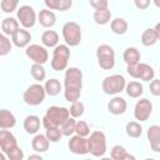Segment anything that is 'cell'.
<instances>
[{"mask_svg": "<svg viewBox=\"0 0 160 160\" xmlns=\"http://www.w3.org/2000/svg\"><path fill=\"white\" fill-rule=\"evenodd\" d=\"M150 92L154 96H159L160 95V80L159 79H152L150 81Z\"/></svg>", "mask_w": 160, "mask_h": 160, "instance_id": "41", "label": "cell"}, {"mask_svg": "<svg viewBox=\"0 0 160 160\" xmlns=\"http://www.w3.org/2000/svg\"><path fill=\"white\" fill-rule=\"evenodd\" d=\"M45 96H46L45 89L39 82L31 84L24 91V94H22V99H24L25 104H28L30 106H38V105H40L45 100Z\"/></svg>", "mask_w": 160, "mask_h": 160, "instance_id": "8", "label": "cell"}, {"mask_svg": "<svg viewBox=\"0 0 160 160\" xmlns=\"http://www.w3.org/2000/svg\"><path fill=\"white\" fill-rule=\"evenodd\" d=\"M70 59V48L66 44H58L52 50V58H51V68L55 71H62L68 68Z\"/></svg>", "mask_w": 160, "mask_h": 160, "instance_id": "3", "label": "cell"}, {"mask_svg": "<svg viewBox=\"0 0 160 160\" xmlns=\"http://www.w3.org/2000/svg\"><path fill=\"white\" fill-rule=\"evenodd\" d=\"M84 110H85V106L84 104L80 101V100H76L74 102H71V106L69 109V112H70V116L71 118H80L82 114H84Z\"/></svg>", "mask_w": 160, "mask_h": 160, "instance_id": "37", "label": "cell"}, {"mask_svg": "<svg viewBox=\"0 0 160 160\" xmlns=\"http://www.w3.org/2000/svg\"><path fill=\"white\" fill-rule=\"evenodd\" d=\"M98 64L102 70H111L115 66V51L108 44H101L96 49Z\"/></svg>", "mask_w": 160, "mask_h": 160, "instance_id": "6", "label": "cell"}, {"mask_svg": "<svg viewBox=\"0 0 160 160\" xmlns=\"http://www.w3.org/2000/svg\"><path fill=\"white\" fill-rule=\"evenodd\" d=\"M36 21H39V24L41 26H44V28H51L56 22V16H55V14H54L52 10L42 9L38 14V20Z\"/></svg>", "mask_w": 160, "mask_h": 160, "instance_id": "19", "label": "cell"}, {"mask_svg": "<svg viewBox=\"0 0 160 160\" xmlns=\"http://www.w3.org/2000/svg\"><path fill=\"white\" fill-rule=\"evenodd\" d=\"M125 132H126L128 136L134 138V139H138L142 134V126L138 121H129L125 125Z\"/></svg>", "mask_w": 160, "mask_h": 160, "instance_id": "32", "label": "cell"}, {"mask_svg": "<svg viewBox=\"0 0 160 160\" xmlns=\"http://www.w3.org/2000/svg\"><path fill=\"white\" fill-rule=\"evenodd\" d=\"M128 74L134 79H140L142 81H151L155 78V71L152 66L145 62H138L134 65H128Z\"/></svg>", "mask_w": 160, "mask_h": 160, "instance_id": "9", "label": "cell"}, {"mask_svg": "<svg viewBox=\"0 0 160 160\" xmlns=\"http://www.w3.org/2000/svg\"><path fill=\"white\" fill-rule=\"evenodd\" d=\"M124 90L126 91V94H128L130 98L138 99V98H140V96L142 95V92H144V86H142V84L139 82V81H130V82H126Z\"/></svg>", "mask_w": 160, "mask_h": 160, "instance_id": "28", "label": "cell"}, {"mask_svg": "<svg viewBox=\"0 0 160 160\" xmlns=\"http://www.w3.org/2000/svg\"><path fill=\"white\" fill-rule=\"evenodd\" d=\"M15 146H18V140L14 136V134L11 131H9V129H1L0 130V149H1V151L6 154Z\"/></svg>", "mask_w": 160, "mask_h": 160, "instance_id": "14", "label": "cell"}, {"mask_svg": "<svg viewBox=\"0 0 160 160\" xmlns=\"http://www.w3.org/2000/svg\"><path fill=\"white\" fill-rule=\"evenodd\" d=\"M122 59L125 61L126 65H134V64H138L140 62V59H141V55H140V51L134 48V46H129L124 50V54H122Z\"/></svg>", "mask_w": 160, "mask_h": 160, "instance_id": "24", "label": "cell"}, {"mask_svg": "<svg viewBox=\"0 0 160 160\" xmlns=\"http://www.w3.org/2000/svg\"><path fill=\"white\" fill-rule=\"evenodd\" d=\"M126 108H128L126 100L121 96H114L108 102V110L112 115H122L126 111Z\"/></svg>", "mask_w": 160, "mask_h": 160, "instance_id": "17", "label": "cell"}, {"mask_svg": "<svg viewBox=\"0 0 160 160\" xmlns=\"http://www.w3.org/2000/svg\"><path fill=\"white\" fill-rule=\"evenodd\" d=\"M62 38L68 46H78L81 41V28L75 21H68L62 26Z\"/></svg>", "mask_w": 160, "mask_h": 160, "instance_id": "7", "label": "cell"}, {"mask_svg": "<svg viewBox=\"0 0 160 160\" xmlns=\"http://www.w3.org/2000/svg\"><path fill=\"white\" fill-rule=\"evenodd\" d=\"M128 21L122 18H115L110 21V29L116 35H124L128 31Z\"/></svg>", "mask_w": 160, "mask_h": 160, "instance_id": "29", "label": "cell"}, {"mask_svg": "<svg viewBox=\"0 0 160 160\" xmlns=\"http://www.w3.org/2000/svg\"><path fill=\"white\" fill-rule=\"evenodd\" d=\"M41 42L45 48H55L59 44V34L54 30H46L41 35Z\"/></svg>", "mask_w": 160, "mask_h": 160, "instance_id": "27", "label": "cell"}, {"mask_svg": "<svg viewBox=\"0 0 160 160\" xmlns=\"http://www.w3.org/2000/svg\"><path fill=\"white\" fill-rule=\"evenodd\" d=\"M64 76V98L69 102H74L80 99L81 88H82V71L76 68L71 66L65 69Z\"/></svg>", "mask_w": 160, "mask_h": 160, "instance_id": "1", "label": "cell"}, {"mask_svg": "<svg viewBox=\"0 0 160 160\" xmlns=\"http://www.w3.org/2000/svg\"><path fill=\"white\" fill-rule=\"evenodd\" d=\"M19 28H20V24L15 18H5L1 21V30L8 36H11Z\"/></svg>", "mask_w": 160, "mask_h": 160, "instance_id": "26", "label": "cell"}, {"mask_svg": "<svg viewBox=\"0 0 160 160\" xmlns=\"http://www.w3.org/2000/svg\"><path fill=\"white\" fill-rule=\"evenodd\" d=\"M25 55L32 62L41 64V65H44L49 59V52L46 48L39 44H29L25 48Z\"/></svg>", "mask_w": 160, "mask_h": 160, "instance_id": "11", "label": "cell"}, {"mask_svg": "<svg viewBox=\"0 0 160 160\" xmlns=\"http://www.w3.org/2000/svg\"><path fill=\"white\" fill-rule=\"evenodd\" d=\"M12 48L11 40L4 32H0V56H6Z\"/></svg>", "mask_w": 160, "mask_h": 160, "instance_id": "35", "label": "cell"}, {"mask_svg": "<svg viewBox=\"0 0 160 160\" xmlns=\"http://www.w3.org/2000/svg\"><path fill=\"white\" fill-rule=\"evenodd\" d=\"M30 74L31 76L34 78V80H36L38 82H41L42 80H45L46 78V71H45V68L41 65V64H36L34 62L30 68Z\"/></svg>", "mask_w": 160, "mask_h": 160, "instance_id": "34", "label": "cell"}, {"mask_svg": "<svg viewBox=\"0 0 160 160\" xmlns=\"http://www.w3.org/2000/svg\"><path fill=\"white\" fill-rule=\"evenodd\" d=\"M92 19L98 25H106L111 20V11L109 10V8L96 9L92 14Z\"/></svg>", "mask_w": 160, "mask_h": 160, "instance_id": "25", "label": "cell"}, {"mask_svg": "<svg viewBox=\"0 0 160 160\" xmlns=\"http://www.w3.org/2000/svg\"><path fill=\"white\" fill-rule=\"evenodd\" d=\"M49 145H50V141L48 140V138L42 134H36L34 136V139L31 140V148L34 151L36 152H45L49 150Z\"/></svg>", "mask_w": 160, "mask_h": 160, "instance_id": "21", "label": "cell"}, {"mask_svg": "<svg viewBox=\"0 0 160 160\" xmlns=\"http://www.w3.org/2000/svg\"><path fill=\"white\" fill-rule=\"evenodd\" d=\"M148 140L150 144V148L152 151L159 152L160 151V126L159 125H151L148 129Z\"/></svg>", "mask_w": 160, "mask_h": 160, "instance_id": "18", "label": "cell"}, {"mask_svg": "<svg viewBox=\"0 0 160 160\" xmlns=\"http://www.w3.org/2000/svg\"><path fill=\"white\" fill-rule=\"evenodd\" d=\"M88 139V148L89 152L95 158H101L106 152V136L102 131L95 130L89 134Z\"/></svg>", "mask_w": 160, "mask_h": 160, "instance_id": "4", "label": "cell"}, {"mask_svg": "<svg viewBox=\"0 0 160 160\" xmlns=\"http://www.w3.org/2000/svg\"><path fill=\"white\" fill-rule=\"evenodd\" d=\"M31 41V34L26 29H18L11 35V42L16 48H26Z\"/></svg>", "mask_w": 160, "mask_h": 160, "instance_id": "15", "label": "cell"}, {"mask_svg": "<svg viewBox=\"0 0 160 160\" xmlns=\"http://www.w3.org/2000/svg\"><path fill=\"white\" fill-rule=\"evenodd\" d=\"M40 118L36 115H28L24 120V129L28 134H38L40 130Z\"/></svg>", "mask_w": 160, "mask_h": 160, "instance_id": "22", "label": "cell"}, {"mask_svg": "<svg viewBox=\"0 0 160 160\" xmlns=\"http://www.w3.org/2000/svg\"><path fill=\"white\" fill-rule=\"evenodd\" d=\"M110 156L114 160H126V159H135V156L130 155L126 149L121 145H114L111 151H110Z\"/></svg>", "mask_w": 160, "mask_h": 160, "instance_id": "31", "label": "cell"}, {"mask_svg": "<svg viewBox=\"0 0 160 160\" xmlns=\"http://www.w3.org/2000/svg\"><path fill=\"white\" fill-rule=\"evenodd\" d=\"M18 5H19V0H1L0 9L2 10V12L10 14L18 9Z\"/></svg>", "mask_w": 160, "mask_h": 160, "instance_id": "38", "label": "cell"}, {"mask_svg": "<svg viewBox=\"0 0 160 160\" xmlns=\"http://www.w3.org/2000/svg\"><path fill=\"white\" fill-rule=\"evenodd\" d=\"M45 136L48 138V140H49L50 142H58V141L62 138V132H61V130H60V126H54V128L46 129Z\"/></svg>", "mask_w": 160, "mask_h": 160, "instance_id": "36", "label": "cell"}, {"mask_svg": "<svg viewBox=\"0 0 160 160\" xmlns=\"http://www.w3.org/2000/svg\"><path fill=\"white\" fill-rule=\"evenodd\" d=\"M150 2L151 0H134V4L135 6L139 9V10H145L150 6Z\"/></svg>", "mask_w": 160, "mask_h": 160, "instance_id": "43", "label": "cell"}, {"mask_svg": "<svg viewBox=\"0 0 160 160\" xmlns=\"http://www.w3.org/2000/svg\"><path fill=\"white\" fill-rule=\"evenodd\" d=\"M44 89H45V92L50 96H56L60 94L62 86H61V82L58 80V79H49L46 80L45 85H44Z\"/></svg>", "mask_w": 160, "mask_h": 160, "instance_id": "30", "label": "cell"}, {"mask_svg": "<svg viewBox=\"0 0 160 160\" xmlns=\"http://www.w3.org/2000/svg\"><path fill=\"white\" fill-rule=\"evenodd\" d=\"M75 124H76V120L75 118H71L69 116L61 125H60V130L62 132V136H71L72 134H75Z\"/></svg>", "mask_w": 160, "mask_h": 160, "instance_id": "33", "label": "cell"}, {"mask_svg": "<svg viewBox=\"0 0 160 160\" xmlns=\"http://www.w3.org/2000/svg\"><path fill=\"white\" fill-rule=\"evenodd\" d=\"M46 9L66 11L72 6V0H44Z\"/></svg>", "mask_w": 160, "mask_h": 160, "instance_id": "23", "label": "cell"}, {"mask_svg": "<svg viewBox=\"0 0 160 160\" xmlns=\"http://www.w3.org/2000/svg\"><path fill=\"white\" fill-rule=\"evenodd\" d=\"M30 159H39V160H41V155H30L29 156V160Z\"/></svg>", "mask_w": 160, "mask_h": 160, "instance_id": "44", "label": "cell"}, {"mask_svg": "<svg viewBox=\"0 0 160 160\" xmlns=\"http://www.w3.org/2000/svg\"><path fill=\"white\" fill-rule=\"evenodd\" d=\"M154 2H155V5H156L158 8L160 6V2H159V0H154Z\"/></svg>", "mask_w": 160, "mask_h": 160, "instance_id": "46", "label": "cell"}, {"mask_svg": "<svg viewBox=\"0 0 160 160\" xmlns=\"http://www.w3.org/2000/svg\"><path fill=\"white\" fill-rule=\"evenodd\" d=\"M126 85V80L122 75L120 74H114V75H109L106 78H104L102 82H101V88L102 91L108 95H118L121 91H124Z\"/></svg>", "mask_w": 160, "mask_h": 160, "instance_id": "5", "label": "cell"}, {"mask_svg": "<svg viewBox=\"0 0 160 160\" xmlns=\"http://www.w3.org/2000/svg\"><path fill=\"white\" fill-rule=\"evenodd\" d=\"M90 5L96 10V9H104L108 8L109 5V0H89Z\"/></svg>", "mask_w": 160, "mask_h": 160, "instance_id": "42", "label": "cell"}, {"mask_svg": "<svg viewBox=\"0 0 160 160\" xmlns=\"http://www.w3.org/2000/svg\"><path fill=\"white\" fill-rule=\"evenodd\" d=\"M15 125V115L8 109H0V129H12Z\"/></svg>", "mask_w": 160, "mask_h": 160, "instance_id": "20", "label": "cell"}, {"mask_svg": "<svg viewBox=\"0 0 160 160\" xmlns=\"http://www.w3.org/2000/svg\"><path fill=\"white\" fill-rule=\"evenodd\" d=\"M5 159H6L5 152H0V160H5Z\"/></svg>", "mask_w": 160, "mask_h": 160, "instance_id": "45", "label": "cell"}, {"mask_svg": "<svg viewBox=\"0 0 160 160\" xmlns=\"http://www.w3.org/2000/svg\"><path fill=\"white\" fill-rule=\"evenodd\" d=\"M159 28H160V25L156 24L155 28H149V29L142 31V34H141V44L144 46H152L154 44L158 42V40L160 38Z\"/></svg>", "mask_w": 160, "mask_h": 160, "instance_id": "16", "label": "cell"}, {"mask_svg": "<svg viewBox=\"0 0 160 160\" xmlns=\"http://www.w3.org/2000/svg\"><path fill=\"white\" fill-rule=\"evenodd\" d=\"M70 116L69 109L64 106H50L48 108L45 116L42 118V126L45 129L60 126Z\"/></svg>", "mask_w": 160, "mask_h": 160, "instance_id": "2", "label": "cell"}, {"mask_svg": "<svg viewBox=\"0 0 160 160\" xmlns=\"http://www.w3.org/2000/svg\"><path fill=\"white\" fill-rule=\"evenodd\" d=\"M68 148L72 154L76 155H86L89 154V148H88V139L80 135H71L70 140L68 141Z\"/></svg>", "mask_w": 160, "mask_h": 160, "instance_id": "13", "label": "cell"}, {"mask_svg": "<svg viewBox=\"0 0 160 160\" xmlns=\"http://www.w3.org/2000/svg\"><path fill=\"white\" fill-rule=\"evenodd\" d=\"M16 18L19 24L24 28V29H30L35 25L36 20H38V15L34 10L32 6L30 5H22L16 11Z\"/></svg>", "mask_w": 160, "mask_h": 160, "instance_id": "10", "label": "cell"}, {"mask_svg": "<svg viewBox=\"0 0 160 160\" xmlns=\"http://www.w3.org/2000/svg\"><path fill=\"white\" fill-rule=\"evenodd\" d=\"M75 134H76V135H80V136H84V138L89 136V134H90V128H89L88 122H85L84 120L76 121V124H75Z\"/></svg>", "mask_w": 160, "mask_h": 160, "instance_id": "39", "label": "cell"}, {"mask_svg": "<svg viewBox=\"0 0 160 160\" xmlns=\"http://www.w3.org/2000/svg\"><path fill=\"white\" fill-rule=\"evenodd\" d=\"M151 112H152V102L149 99L144 98L138 100L134 108V118L138 121H146L150 118Z\"/></svg>", "mask_w": 160, "mask_h": 160, "instance_id": "12", "label": "cell"}, {"mask_svg": "<svg viewBox=\"0 0 160 160\" xmlns=\"http://www.w3.org/2000/svg\"><path fill=\"white\" fill-rule=\"evenodd\" d=\"M5 155H6V159L9 160H22L24 159V151L19 145L11 149L10 151H8Z\"/></svg>", "mask_w": 160, "mask_h": 160, "instance_id": "40", "label": "cell"}]
</instances>
